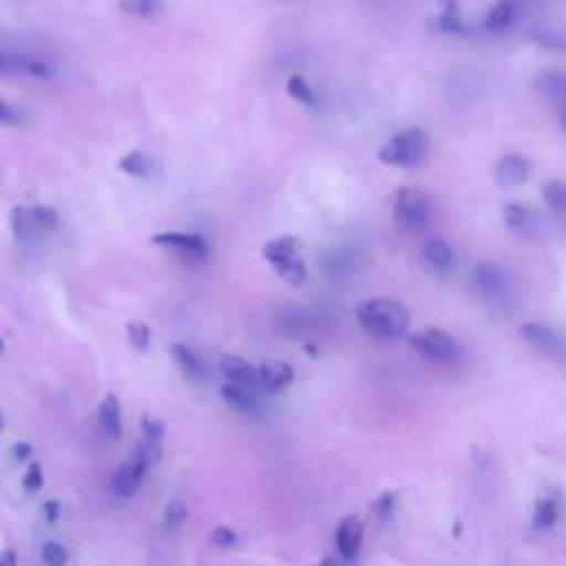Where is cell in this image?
<instances>
[{
  "label": "cell",
  "mask_w": 566,
  "mask_h": 566,
  "mask_svg": "<svg viewBox=\"0 0 566 566\" xmlns=\"http://www.w3.org/2000/svg\"><path fill=\"white\" fill-rule=\"evenodd\" d=\"M356 318L376 340H394L409 327V312L394 298H367L356 305Z\"/></svg>",
  "instance_id": "obj_1"
},
{
  "label": "cell",
  "mask_w": 566,
  "mask_h": 566,
  "mask_svg": "<svg viewBox=\"0 0 566 566\" xmlns=\"http://www.w3.org/2000/svg\"><path fill=\"white\" fill-rule=\"evenodd\" d=\"M11 232L18 241H40L60 226V214L44 203L15 206L9 214Z\"/></svg>",
  "instance_id": "obj_2"
},
{
  "label": "cell",
  "mask_w": 566,
  "mask_h": 566,
  "mask_svg": "<svg viewBox=\"0 0 566 566\" xmlns=\"http://www.w3.org/2000/svg\"><path fill=\"white\" fill-rule=\"evenodd\" d=\"M263 259L272 265V270L285 279L287 283H301L305 281V265L303 259L298 254V239L283 234V237H274L268 239L261 248Z\"/></svg>",
  "instance_id": "obj_3"
},
{
  "label": "cell",
  "mask_w": 566,
  "mask_h": 566,
  "mask_svg": "<svg viewBox=\"0 0 566 566\" xmlns=\"http://www.w3.org/2000/svg\"><path fill=\"white\" fill-rule=\"evenodd\" d=\"M424 153H427V135L420 128H407L396 133L380 146L378 159L387 166L411 168L422 161Z\"/></svg>",
  "instance_id": "obj_4"
},
{
  "label": "cell",
  "mask_w": 566,
  "mask_h": 566,
  "mask_svg": "<svg viewBox=\"0 0 566 566\" xmlns=\"http://www.w3.org/2000/svg\"><path fill=\"white\" fill-rule=\"evenodd\" d=\"M433 206L427 192L420 188H400L394 199V219L407 232H420L429 226Z\"/></svg>",
  "instance_id": "obj_5"
},
{
  "label": "cell",
  "mask_w": 566,
  "mask_h": 566,
  "mask_svg": "<svg viewBox=\"0 0 566 566\" xmlns=\"http://www.w3.org/2000/svg\"><path fill=\"white\" fill-rule=\"evenodd\" d=\"M409 345L418 354H422L424 358L436 360V363H451L460 354L455 338L440 327H424V329L411 334Z\"/></svg>",
  "instance_id": "obj_6"
},
{
  "label": "cell",
  "mask_w": 566,
  "mask_h": 566,
  "mask_svg": "<svg viewBox=\"0 0 566 566\" xmlns=\"http://www.w3.org/2000/svg\"><path fill=\"white\" fill-rule=\"evenodd\" d=\"M473 279L480 294L491 305H502L509 298V279L502 272V268H497L495 263H489V261L478 263L473 270Z\"/></svg>",
  "instance_id": "obj_7"
},
{
  "label": "cell",
  "mask_w": 566,
  "mask_h": 566,
  "mask_svg": "<svg viewBox=\"0 0 566 566\" xmlns=\"http://www.w3.org/2000/svg\"><path fill=\"white\" fill-rule=\"evenodd\" d=\"M153 464L146 462L142 455L133 453L130 460H126L124 464H119V469L111 475V489L115 495L119 497H133L144 480V475L148 473Z\"/></svg>",
  "instance_id": "obj_8"
},
{
  "label": "cell",
  "mask_w": 566,
  "mask_h": 566,
  "mask_svg": "<svg viewBox=\"0 0 566 566\" xmlns=\"http://www.w3.org/2000/svg\"><path fill=\"white\" fill-rule=\"evenodd\" d=\"M0 75H27L44 80L51 75V66L40 57L0 49Z\"/></svg>",
  "instance_id": "obj_9"
},
{
  "label": "cell",
  "mask_w": 566,
  "mask_h": 566,
  "mask_svg": "<svg viewBox=\"0 0 566 566\" xmlns=\"http://www.w3.org/2000/svg\"><path fill=\"white\" fill-rule=\"evenodd\" d=\"M153 243L166 245V248H170V250H175V252H179L181 256H188V259H203L208 254V243L199 234L161 232V234L153 237Z\"/></svg>",
  "instance_id": "obj_10"
},
{
  "label": "cell",
  "mask_w": 566,
  "mask_h": 566,
  "mask_svg": "<svg viewBox=\"0 0 566 566\" xmlns=\"http://www.w3.org/2000/svg\"><path fill=\"white\" fill-rule=\"evenodd\" d=\"M219 369L221 374L234 382V385H241L245 389H259L261 385V378H259V369L252 367L245 358L241 356H234V354H223L221 360H219Z\"/></svg>",
  "instance_id": "obj_11"
},
{
  "label": "cell",
  "mask_w": 566,
  "mask_h": 566,
  "mask_svg": "<svg viewBox=\"0 0 566 566\" xmlns=\"http://www.w3.org/2000/svg\"><path fill=\"white\" fill-rule=\"evenodd\" d=\"M334 542H336V548H338L340 557L352 562L358 555L360 544H363V522L356 515L343 517L336 526Z\"/></svg>",
  "instance_id": "obj_12"
},
{
  "label": "cell",
  "mask_w": 566,
  "mask_h": 566,
  "mask_svg": "<svg viewBox=\"0 0 566 566\" xmlns=\"http://www.w3.org/2000/svg\"><path fill=\"white\" fill-rule=\"evenodd\" d=\"M493 177H495V184L502 188L520 186L531 177V164L520 155H504L497 159L493 168Z\"/></svg>",
  "instance_id": "obj_13"
},
{
  "label": "cell",
  "mask_w": 566,
  "mask_h": 566,
  "mask_svg": "<svg viewBox=\"0 0 566 566\" xmlns=\"http://www.w3.org/2000/svg\"><path fill=\"white\" fill-rule=\"evenodd\" d=\"M522 336L548 356H564L566 354V340L562 338V334H557L555 329H551L546 325L526 323L522 327Z\"/></svg>",
  "instance_id": "obj_14"
},
{
  "label": "cell",
  "mask_w": 566,
  "mask_h": 566,
  "mask_svg": "<svg viewBox=\"0 0 566 566\" xmlns=\"http://www.w3.org/2000/svg\"><path fill=\"white\" fill-rule=\"evenodd\" d=\"M502 217H504V223L513 230V232H520V234H526V237H533L537 234V217L531 208L522 206L520 201H509L502 210Z\"/></svg>",
  "instance_id": "obj_15"
},
{
  "label": "cell",
  "mask_w": 566,
  "mask_h": 566,
  "mask_svg": "<svg viewBox=\"0 0 566 566\" xmlns=\"http://www.w3.org/2000/svg\"><path fill=\"white\" fill-rule=\"evenodd\" d=\"M259 378L268 391H283L292 385L294 369L283 360H263L259 365Z\"/></svg>",
  "instance_id": "obj_16"
},
{
  "label": "cell",
  "mask_w": 566,
  "mask_h": 566,
  "mask_svg": "<svg viewBox=\"0 0 566 566\" xmlns=\"http://www.w3.org/2000/svg\"><path fill=\"white\" fill-rule=\"evenodd\" d=\"M170 354H172L175 363L179 365V369L184 371L186 378H190L195 382H201L206 378V363L201 360V356L195 349H190L184 343H172Z\"/></svg>",
  "instance_id": "obj_17"
},
{
  "label": "cell",
  "mask_w": 566,
  "mask_h": 566,
  "mask_svg": "<svg viewBox=\"0 0 566 566\" xmlns=\"http://www.w3.org/2000/svg\"><path fill=\"white\" fill-rule=\"evenodd\" d=\"M97 416H99V427L102 431L108 436V438H119L122 431H124V424H122V407H119V398L115 394H106L104 400L99 402V409H97Z\"/></svg>",
  "instance_id": "obj_18"
},
{
  "label": "cell",
  "mask_w": 566,
  "mask_h": 566,
  "mask_svg": "<svg viewBox=\"0 0 566 566\" xmlns=\"http://www.w3.org/2000/svg\"><path fill=\"white\" fill-rule=\"evenodd\" d=\"M422 254H424V261L433 270H438V272H449L453 268V263H455V254H453L451 245L447 241H442V239L427 241Z\"/></svg>",
  "instance_id": "obj_19"
},
{
  "label": "cell",
  "mask_w": 566,
  "mask_h": 566,
  "mask_svg": "<svg viewBox=\"0 0 566 566\" xmlns=\"http://www.w3.org/2000/svg\"><path fill=\"white\" fill-rule=\"evenodd\" d=\"M535 88L544 95L557 102L559 106L566 104V73L564 71H548L537 77Z\"/></svg>",
  "instance_id": "obj_20"
},
{
  "label": "cell",
  "mask_w": 566,
  "mask_h": 566,
  "mask_svg": "<svg viewBox=\"0 0 566 566\" xmlns=\"http://www.w3.org/2000/svg\"><path fill=\"white\" fill-rule=\"evenodd\" d=\"M221 398L237 411H252L256 407V398L252 389H245L234 382L221 385Z\"/></svg>",
  "instance_id": "obj_21"
},
{
  "label": "cell",
  "mask_w": 566,
  "mask_h": 566,
  "mask_svg": "<svg viewBox=\"0 0 566 566\" xmlns=\"http://www.w3.org/2000/svg\"><path fill=\"white\" fill-rule=\"evenodd\" d=\"M119 11L135 18H155L164 11L161 0H119Z\"/></svg>",
  "instance_id": "obj_22"
},
{
  "label": "cell",
  "mask_w": 566,
  "mask_h": 566,
  "mask_svg": "<svg viewBox=\"0 0 566 566\" xmlns=\"http://www.w3.org/2000/svg\"><path fill=\"white\" fill-rule=\"evenodd\" d=\"M513 15H515V4H513V0H500V2H495V4L491 7V11L486 13L484 27L491 29V31L504 29V27L511 24Z\"/></svg>",
  "instance_id": "obj_23"
},
{
  "label": "cell",
  "mask_w": 566,
  "mask_h": 566,
  "mask_svg": "<svg viewBox=\"0 0 566 566\" xmlns=\"http://www.w3.org/2000/svg\"><path fill=\"white\" fill-rule=\"evenodd\" d=\"M542 197L544 201L562 217H566V181L551 179L542 186Z\"/></svg>",
  "instance_id": "obj_24"
},
{
  "label": "cell",
  "mask_w": 566,
  "mask_h": 566,
  "mask_svg": "<svg viewBox=\"0 0 566 566\" xmlns=\"http://www.w3.org/2000/svg\"><path fill=\"white\" fill-rule=\"evenodd\" d=\"M117 166L122 172L133 177H146L150 172V159L142 150H128Z\"/></svg>",
  "instance_id": "obj_25"
},
{
  "label": "cell",
  "mask_w": 566,
  "mask_h": 566,
  "mask_svg": "<svg viewBox=\"0 0 566 566\" xmlns=\"http://www.w3.org/2000/svg\"><path fill=\"white\" fill-rule=\"evenodd\" d=\"M528 38L533 42H537L539 46H546V49H555V51H566V31H559V29H535L528 33Z\"/></svg>",
  "instance_id": "obj_26"
},
{
  "label": "cell",
  "mask_w": 566,
  "mask_h": 566,
  "mask_svg": "<svg viewBox=\"0 0 566 566\" xmlns=\"http://www.w3.org/2000/svg\"><path fill=\"white\" fill-rule=\"evenodd\" d=\"M290 97H294L296 102L305 104V106H314L316 104V97H314V91L310 88V84L301 77V75H292L285 84Z\"/></svg>",
  "instance_id": "obj_27"
},
{
  "label": "cell",
  "mask_w": 566,
  "mask_h": 566,
  "mask_svg": "<svg viewBox=\"0 0 566 566\" xmlns=\"http://www.w3.org/2000/svg\"><path fill=\"white\" fill-rule=\"evenodd\" d=\"M126 334H128V340L135 349L139 352H146L148 345H150V327L144 323V321H130L126 325Z\"/></svg>",
  "instance_id": "obj_28"
},
{
  "label": "cell",
  "mask_w": 566,
  "mask_h": 566,
  "mask_svg": "<svg viewBox=\"0 0 566 566\" xmlns=\"http://www.w3.org/2000/svg\"><path fill=\"white\" fill-rule=\"evenodd\" d=\"M188 517V509L181 500H170L164 509V526L166 531H175L181 526V522Z\"/></svg>",
  "instance_id": "obj_29"
},
{
  "label": "cell",
  "mask_w": 566,
  "mask_h": 566,
  "mask_svg": "<svg viewBox=\"0 0 566 566\" xmlns=\"http://www.w3.org/2000/svg\"><path fill=\"white\" fill-rule=\"evenodd\" d=\"M42 562L46 566H66L69 562V551L60 542H46L42 546Z\"/></svg>",
  "instance_id": "obj_30"
},
{
  "label": "cell",
  "mask_w": 566,
  "mask_h": 566,
  "mask_svg": "<svg viewBox=\"0 0 566 566\" xmlns=\"http://www.w3.org/2000/svg\"><path fill=\"white\" fill-rule=\"evenodd\" d=\"M24 122H27V113L0 97V126H22Z\"/></svg>",
  "instance_id": "obj_31"
},
{
  "label": "cell",
  "mask_w": 566,
  "mask_h": 566,
  "mask_svg": "<svg viewBox=\"0 0 566 566\" xmlns=\"http://www.w3.org/2000/svg\"><path fill=\"white\" fill-rule=\"evenodd\" d=\"M42 484H44V473H42L40 464L38 462H29V467H27V471L22 475V489L27 493H38L42 489Z\"/></svg>",
  "instance_id": "obj_32"
},
{
  "label": "cell",
  "mask_w": 566,
  "mask_h": 566,
  "mask_svg": "<svg viewBox=\"0 0 566 566\" xmlns=\"http://www.w3.org/2000/svg\"><path fill=\"white\" fill-rule=\"evenodd\" d=\"M210 539H212V544H214L217 548H232V546H237L239 535H237V531H234L232 526L221 524V526H214Z\"/></svg>",
  "instance_id": "obj_33"
},
{
  "label": "cell",
  "mask_w": 566,
  "mask_h": 566,
  "mask_svg": "<svg viewBox=\"0 0 566 566\" xmlns=\"http://www.w3.org/2000/svg\"><path fill=\"white\" fill-rule=\"evenodd\" d=\"M142 431H144V438L159 442L164 438V433H166V424H164V420L144 413L142 416Z\"/></svg>",
  "instance_id": "obj_34"
},
{
  "label": "cell",
  "mask_w": 566,
  "mask_h": 566,
  "mask_svg": "<svg viewBox=\"0 0 566 566\" xmlns=\"http://www.w3.org/2000/svg\"><path fill=\"white\" fill-rule=\"evenodd\" d=\"M42 515H44V520L46 522H57L60 520V515H62V504L57 502V500H49V502H44L42 504Z\"/></svg>",
  "instance_id": "obj_35"
},
{
  "label": "cell",
  "mask_w": 566,
  "mask_h": 566,
  "mask_svg": "<svg viewBox=\"0 0 566 566\" xmlns=\"http://www.w3.org/2000/svg\"><path fill=\"white\" fill-rule=\"evenodd\" d=\"M11 455H13V460H18V462H22V460H27L29 455H31V444L29 442H15L13 447H11Z\"/></svg>",
  "instance_id": "obj_36"
},
{
  "label": "cell",
  "mask_w": 566,
  "mask_h": 566,
  "mask_svg": "<svg viewBox=\"0 0 566 566\" xmlns=\"http://www.w3.org/2000/svg\"><path fill=\"white\" fill-rule=\"evenodd\" d=\"M0 566H18V555L11 548L0 551Z\"/></svg>",
  "instance_id": "obj_37"
},
{
  "label": "cell",
  "mask_w": 566,
  "mask_h": 566,
  "mask_svg": "<svg viewBox=\"0 0 566 566\" xmlns=\"http://www.w3.org/2000/svg\"><path fill=\"white\" fill-rule=\"evenodd\" d=\"M559 126H562V130L566 133V104L559 106Z\"/></svg>",
  "instance_id": "obj_38"
},
{
  "label": "cell",
  "mask_w": 566,
  "mask_h": 566,
  "mask_svg": "<svg viewBox=\"0 0 566 566\" xmlns=\"http://www.w3.org/2000/svg\"><path fill=\"white\" fill-rule=\"evenodd\" d=\"M318 566H336V564H334V559H332V557H325Z\"/></svg>",
  "instance_id": "obj_39"
},
{
  "label": "cell",
  "mask_w": 566,
  "mask_h": 566,
  "mask_svg": "<svg viewBox=\"0 0 566 566\" xmlns=\"http://www.w3.org/2000/svg\"><path fill=\"white\" fill-rule=\"evenodd\" d=\"M4 429V418H2V413H0V431Z\"/></svg>",
  "instance_id": "obj_40"
},
{
  "label": "cell",
  "mask_w": 566,
  "mask_h": 566,
  "mask_svg": "<svg viewBox=\"0 0 566 566\" xmlns=\"http://www.w3.org/2000/svg\"><path fill=\"white\" fill-rule=\"evenodd\" d=\"M2 347H4V343H2V338H0V352H2Z\"/></svg>",
  "instance_id": "obj_41"
}]
</instances>
